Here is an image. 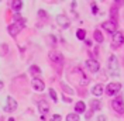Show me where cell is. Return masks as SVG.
I'll return each mask as SVG.
<instances>
[{
  "mask_svg": "<svg viewBox=\"0 0 124 121\" xmlns=\"http://www.w3.org/2000/svg\"><path fill=\"white\" fill-rule=\"evenodd\" d=\"M107 69H108V73L111 76H120V65H118V60H117L114 55H111L108 58Z\"/></svg>",
  "mask_w": 124,
  "mask_h": 121,
  "instance_id": "cell-1",
  "label": "cell"
},
{
  "mask_svg": "<svg viewBox=\"0 0 124 121\" xmlns=\"http://www.w3.org/2000/svg\"><path fill=\"white\" fill-rule=\"evenodd\" d=\"M111 107L114 108V111L118 114H124V101L121 97H117L113 100V103H111Z\"/></svg>",
  "mask_w": 124,
  "mask_h": 121,
  "instance_id": "cell-2",
  "label": "cell"
},
{
  "mask_svg": "<svg viewBox=\"0 0 124 121\" xmlns=\"http://www.w3.org/2000/svg\"><path fill=\"white\" fill-rule=\"evenodd\" d=\"M23 20H21V21H20V23H14V24H10V25H8V34H10V35H11V37H16V35H17V34H18V32H20V30H21V28H23Z\"/></svg>",
  "mask_w": 124,
  "mask_h": 121,
  "instance_id": "cell-3",
  "label": "cell"
},
{
  "mask_svg": "<svg viewBox=\"0 0 124 121\" xmlns=\"http://www.w3.org/2000/svg\"><path fill=\"white\" fill-rule=\"evenodd\" d=\"M49 59L52 60L54 63H58V65H62L63 63V55H62L61 52H56V51H54V52H49Z\"/></svg>",
  "mask_w": 124,
  "mask_h": 121,
  "instance_id": "cell-4",
  "label": "cell"
},
{
  "mask_svg": "<svg viewBox=\"0 0 124 121\" xmlns=\"http://www.w3.org/2000/svg\"><path fill=\"white\" fill-rule=\"evenodd\" d=\"M101 27L104 28V30L110 32V34H116V30H117V24L111 20V21H104V23L101 24Z\"/></svg>",
  "mask_w": 124,
  "mask_h": 121,
  "instance_id": "cell-5",
  "label": "cell"
},
{
  "mask_svg": "<svg viewBox=\"0 0 124 121\" xmlns=\"http://www.w3.org/2000/svg\"><path fill=\"white\" fill-rule=\"evenodd\" d=\"M124 44V34L123 32H116L113 35V46L117 48V46H121Z\"/></svg>",
  "mask_w": 124,
  "mask_h": 121,
  "instance_id": "cell-6",
  "label": "cell"
},
{
  "mask_svg": "<svg viewBox=\"0 0 124 121\" xmlns=\"http://www.w3.org/2000/svg\"><path fill=\"white\" fill-rule=\"evenodd\" d=\"M120 89H121L120 83H110L107 86V89H106V93H107V96H114Z\"/></svg>",
  "mask_w": 124,
  "mask_h": 121,
  "instance_id": "cell-7",
  "label": "cell"
},
{
  "mask_svg": "<svg viewBox=\"0 0 124 121\" xmlns=\"http://www.w3.org/2000/svg\"><path fill=\"white\" fill-rule=\"evenodd\" d=\"M86 66L89 68L90 72H97L100 69V65L97 63V60H94V59H87L86 60Z\"/></svg>",
  "mask_w": 124,
  "mask_h": 121,
  "instance_id": "cell-8",
  "label": "cell"
},
{
  "mask_svg": "<svg viewBox=\"0 0 124 121\" xmlns=\"http://www.w3.org/2000/svg\"><path fill=\"white\" fill-rule=\"evenodd\" d=\"M17 108V101L13 97H7V104H6V111H14Z\"/></svg>",
  "mask_w": 124,
  "mask_h": 121,
  "instance_id": "cell-9",
  "label": "cell"
},
{
  "mask_svg": "<svg viewBox=\"0 0 124 121\" xmlns=\"http://www.w3.org/2000/svg\"><path fill=\"white\" fill-rule=\"evenodd\" d=\"M31 84H32V87H34L35 90H38V91H42V90H44V87H45L44 82H42V80H39V79H32Z\"/></svg>",
  "mask_w": 124,
  "mask_h": 121,
  "instance_id": "cell-10",
  "label": "cell"
},
{
  "mask_svg": "<svg viewBox=\"0 0 124 121\" xmlns=\"http://www.w3.org/2000/svg\"><path fill=\"white\" fill-rule=\"evenodd\" d=\"M38 108H39V113H48V111H49V104H48V103H46L45 100H41V101H39L38 103Z\"/></svg>",
  "mask_w": 124,
  "mask_h": 121,
  "instance_id": "cell-11",
  "label": "cell"
},
{
  "mask_svg": "<svg viewBox=\"0 0 124 121\" xmlns=\"http://www.w3.org/2000/svg\"><path fill=\"white\" fill-rule=\"evenodd\" d=\"M56 21H58V24L62 25L63 28H68V27H69V20H68L66 17H63V15H58V17H56Z\"/></svg>",
  "mask_w": 124,
  "mask_h": 121,
  "instance_id": "cell-12",
  "label": "cell"
},
{
  "mask_svg": "<svg viewBox=\"0 0 124 121\" xmlns=\"http://www.w3.org/2000/svg\"><path fill=\"white\" fill-rule=\"evenodd\" d=\"M92 93L94 94V96H97V97L101 96V94H103V86H101V84H96V86L92 89Z\"/></svg>",
  "mask_w": 124,
  "mask_h": 121,
  "instance_id": "cell-13",
  "label": "cell"
},
{
  "mask_svg": "<svg viewBox=\"0 0 124 121\" xmlns=\"http://www.w3.org/2000/svg\"><path fill=\"white\" fill-rule=\"evenodd\" d=\"M21 6H23V1H20V0L11 1V8H13L14 11H20V10H21Z\"/></svg>",
  "mask_w": 124,
  "mask_h": 121,
  "instance_id": "cell-14",
  "label": "cell"
},
{
  "mask_svg": "<svg viewBox=\"0 0 124 121\" xmlns=\"http://www.w3.org/2000/svg\"><path fill=\"white\" fill-rule=\"evenodd\" d=\"M85 108H86V106H85V103H83V101H78L76 106H75L76 113H83V111H85Z\"/></svg>",
  "mask_w": 124,
  "mask_h": 121,
  "instance_id": "cell-15",
  "label": "cell"
},
{
  "mask_svg": "<svg viewBox=\"0 0 124 121\" xmlns=\"http://www.w3.org/2000/svg\"><path fill=\"white\" fill-rule=\"evenodd\" d=\"M66 121H79V115L75 113H70L66 115Z\"/></svg>",
  "mask_w": 124,
  "mask_h": 121,
  "instance_id": "cell-16",
  "label": "cell"
},
{
  "mask_svg": "<svg viewBox=\"0 0 124 121\" xmlns=\"http://www.w3.org/2000/svg\"><path fill=\"white\" fill-rule=\"evenodd\" d=\"M94 39L97 41V42H103V35H101V32L100 31H94Z\"/></svg>",
  "mask_w": 124,
  "mask_h": 121,
  "instance_id": "cell-17",
  "label": "cell"
},
{
  "mask_svg": "<svg viewBox=\"0 0 124 121\" xmlns=\"http://www.w3.org/2000/svg\"><path fill=\"white\" fill-rule=\"evenodd\" d=\"M111 18H113L114 23L117 21V18H118V15H117V7H111Z\"/></svg>",
  "mask_w": 124,
  "mask_h": 121,
  "instance_id": "cell-18",
  "label": "cell"
},
{
  "mask_svg": "<svg viewBox=\"0 0 124 121\" xmlns=\"http://www.w3.org/2000/svg\"><path fill=\"white\" fill-rule=\"evenodd\" d=\"M76 37L79 38V39H85V37H86V32H85V30H78V32H76Z\"/></svg>",
  "mask_w": 124,
  "mask_h": 121,
  "instance_id": "cell-19",
  "label": "cell"
},
{
  "mask_svg": "<svg viewBox=\"0 0 124 121\" xmlns=\"http://www.w3.org/2000/svg\"><path fill=\"white\" fill-rule=\"evenodd\" d=\"M30 72H31V73H34V75H39V73H41V70H39L37 66H31V68H30Z\"/></svg>",
  "mask_w": 124,
  "mask_h": 121,
  "instance_id": "cell-20",
  "label": "cell"
},
{
  "mask_svg": "<svg viewBox=\"0 0 124 121\" xmlns=\"http://www.w3.org/2000/svg\"><path fill=\"white\" fill-rule=\"evenodd\" d=\"M92 110H99V108H100V103H99V101H96V100H93L92 101Z\"/></svg>",
  "mask_w": 124,
  "mask_h": 121,
  "instance_id": "cell-21",
  "label": "cell"
},
{
  "mask_svg": "<svg viewBox=\"0 0 124 121\" xmlns=\"http://www.w3.org/2000/svg\"><path fill=\"white\" fill-rule=\"evenodd\" d=\"M49 96H51V97H52V100H54V101H56V91L54 90V89H49Z\"/></svg>",
  "mask_w": 124,
  "mask_h": 121,
  "instance_id": "cell-22",
  "label": "cell"
},
{
  "mask_svg": "<svg viewBox=\"0 0 124 121\" xmlns=\"http://www.w3.org/2000/svg\"><path fill=\"white\" fill-rule=\"evenodd\" d=\"M4 49H6V51H7V45H1L0 46V55H4Z\"/></svg>",
  "mask_w": 124,
  "mask_h": 121,
  "instance_id": "cell-23",
  "label": "cell"
},
{
  "mask_svg": "<svg viewBox=\"0 0 124 121\" xmlns=\"http://www.w3.org/2000/svg\"><path fill=\"white\" fill-rule=\"evenodd\" d=\"M92 11H93V14H96V13H97V7H96L94 4L92 6Z\"/></svg>",
  "mask_w": 124,
  "mask_h": 121,
  "instance_id": "cell-24",
  "label": "cell"
},
{
  "mask_svg": "<svg viewBox=\"0 0 124 121\" xmlns=\"http://www.w3.org/2000/svg\"><path fill=\"white\" fill-rule=\"evenodd\" d=\"M54 120L55 121H59V120H61V115H58V114H56V115H54Z\"/></svg>",
  "mask_w": 124,
  "mask_h": 121,
  "instance_id": "cell-25",
  "label": "cell"
},
{
  "mask_svg": "<svg viewBox=\"0 0 124 121\" xmlns=\"http://www.w3.org/2000/svg\"><path fill=\"white\" fill-rule=\"evenodd\" d=\"M38 14H39V15H42V17H45V11H41V10H39Z\"/></svg>",
  "mask_w": 124,
  "mask_h": 121,
  "instance_id": "cell-26",
  "label": "cell"
},
{
  "mask_svg": "<svg viewBox=\"0 0 124 121\" xmlns=\"http://www.w3.org/2000/svg\"><path fill=\"white\" fill-rule=\"evenodd\" d=\"M92 117V111H89V113L86 114V118H90Z\"/></svg>",
  "mask_w": 124,
  "mask_h": 121,
  "instance_id": "cell-27",
  "label": "cell"
},
{
  "mask_svg": "<svg viewBox=\"0 0 124 121\" xmlns=\"http://www.w3.org/2000/svg\"><path fill=\"white\" fill-rule=\"evenodd\" d=\"M1 89H3V82L0 80V90H1Z\"/></svg>",
  "mask_w": 124,
  "mask_h": 121,
  "instance_id": "cell-28",
  "label": "cell"
},
{
  "mask_svg": "<svg viewBox=\"0 0 124 121\" xmlns=\"http://www.w3.org/2000/svg\"><path fill=\"white\" fill-rule=\"evenodd\" d=\"M8 121H14V118H8Z\"/></svg>",
  "mask_w": 124,
  "mask_h": 121,
  "instance_id": "cell-29",
  "label": "cell"
},
{
  "mask_svg": "<svg viewBox=\"0 0 124 121\" xmlns=\"http://www.w3.org/2000/svg\"><path fill=\"white\" fill-rule=\"evenodd\" d=\"M51 121H55V120H54V118H52V120H51Z\"/></svg>",
  "mask_w": 124,
  "mask_h": 121,
  "instance_id": "cell-30",
  "label": "cell"
}]
</instances>
